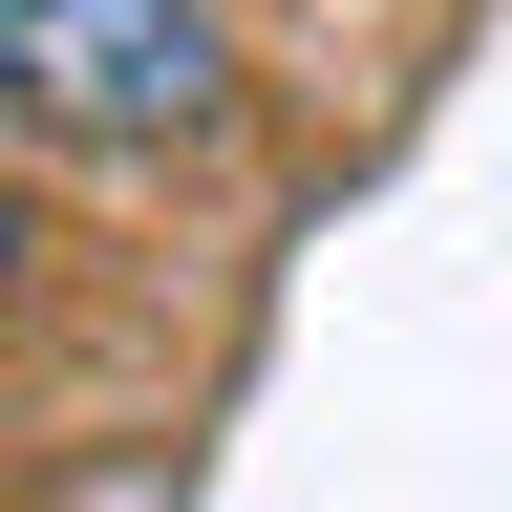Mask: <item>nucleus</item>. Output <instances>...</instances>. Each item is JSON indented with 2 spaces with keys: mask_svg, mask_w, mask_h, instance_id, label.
<instances>
[{
  "mask_svg": "<svg viewBox=\"0 0 512 512\" xmlns=\"http://www.w3.org/2000/svg\"><path fill=\"white\" fill-rule=\"evenodd\" d=\"M0 107L64 128V150H214L235 22L214 0H0Z\"/></svg>",
  "mask_w": 512,
  "mask_h": 512,
  "instance_id": "nucleus-1",
  "label": "nucleus"
},
{
  "mask_svg": "<svg viewBox=\"0 0 512 512\" xmlns=\"http://www.w3.org/2000/svg\"><path fill=\"white\" fill-rule=\"evenodd\" d=\"M22 256H43V235H22V171H0V299H22Z\"/></svg>",
  "mask_w": 512,
  "mask_h": 512,
  "instance_id": "nucleus-2",
  "label": "nucleus"
}]
</instances>
